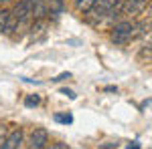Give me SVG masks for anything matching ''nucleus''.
<instances>
[{
	"instance_id": "13",
	"label": "nucleus",
	"mask_w": 152,
	"mask_h": 149,
	"mask_svg": "<svg viewBox=\"0 0 152 149\" xmlns=\"http://www.w3.org/2000/svg\"><path fill=\"white\" fill-rule=\"evenodd\" d=\"M49 149H67L65 145H61V143H55V145H51Z\"/></svg>"
},
{
	"instance_id": "16",
	"label": "nucleus",
	"mask_w": 152,
	"mask_h": 149,
	"mask_svg": "<svg viewBox=\"0 0 152 149\" xmlns=\"http://www.w3.org/2000/svg\"><path fill=\"white\" fill-rule=\"evenodd\" d=\"M0 2H4V0H0Z\"/></svg>"
},
{
	"instance_id": "2",
	"label": "nucleus",
	"mask_w": 152,
	"mask_h": 149,
	"mask_svg": "<svg viewBox=\"0 0 152 149\" xmlns=\"http://www.w3.org/2000/svg\"><path fill=\"white\" fill-rule=\"evenodd\" d=\"M136 30H138V24H134V22H120V24L114 26L112 40H114L116 45H124V42H128L130 38L136 35Z\"/></svg>"
},
{
	"instance_id": "10",
	"label": "nucleus",
	"mask_w": 152,
	"mask_h": 149,
	"mask_svg": "<svg viewBox=\"0 0 152 149\" xmlns=\"http://www.w3.org/2000/svg\"><path fill=\"white\" fill-rule=\"evenodd\" d=\"M152 50V32L148 35V38H146V42H144V48H142V53H150Z\"/></svg>"
},
{
	"instance_id": "1",
	"label": "nucleus",
	"mask_w": 152,
	"mask_h": 149,
	"mask_svg": "<svg viewBox=\"0 0 152 149\" xmlns=\"http://www.w3.org/2000/svg\"><path fill=\"white\" fill-rule=\"evenodd\" d=\"M120 8V0H95L94 4H91V16H94L95 20H102L105 16H110L112 12H116Z\"/></svg>"
},
{
	"instance_id": "8",
	"label": "nucleus",
	"mask_w": 152,
	"mask_h": 149,
	"mask_svg": "<svg viewBox=\"0 0 152 149\" xmlns=\"http://www.w3.org/2000/svg\"><path fill=\"white\" fill-rule=\"evenodd\" d=\"M55 121H57V123H65V125H71V123H73V117H71L69 113H67V115L57 113V115H55Z\"/></svg>"
},
{
	"instance_id": "14",
	"label": "nucleus",
	"mask_w": 152,
	"mask_h": 149,
	"mask_svg": "<svg viewBox=\"0 0 152 149\" xmlns=\"http://www.w3.org/2000/svg\"><path fill=\"white\" fill-rule=\"evenodd\" d=\"M63 95H69L71 99H75V93H73V91H67V89H63Z\"/></svg>"
},
{
	"instance_id": "12",
	"label": "nucleus",
	"mask_w": 152,
	"mask_h": 149,
	"mask_svg": "<svg viewBox=\"0 0 152 149\" xmlns=\"http://www.w3.org/2000/svg\"><path fill=\"white\" fill-rule=\"evenodd\" d=\"M65 79H71V75H69V73H63V75H59V77H57L55 81H65Z\"/></svg>"
},
{
	"instance_id": "6",
	"label": "nucleus",
	"mask_w": 152,
	"mask_h": 149,
	"mask_svg": "<svg viewBox=\"0 0 152 149\" xmlns=\"http://www.w3.org/2000/svg\"><path fill=\"white\" fill-rule=\"evenodd\" d=\"M8 10H0V35L6 32V26H8Z\"/></svg>"
},
{
	"instance_id": "11",
	"label": "nucleus",
	"mask_w": 152,
	"mask_h": 149,
	"mask_svg": "<svg viewBox=\"0 0 152 149\" xmlns=\"http://www.w3.org/2000/svg\"><path fill=\"white\" fill-rule=\"evenodd\" d=\"M4 139H6V129H4V125H0V145H2Z\"/></svg>"
},
{
	"instance_id": "9",
	"label": "nucleus",
	"mask_w": 152,
	"mask_h": 149,
	"mask_svg": "<svg viewBox=\"0 0 152 149\" xmlns=\"http://www.w3.org/2000/svg\"><path fill=\"white\" fill-rule=\"evenodd\" d=\"M24 105H26V107H37V105H39V97H37V95H28V97L24 99Z\"/></svg>"
},
{
	"instance_id": "15",
	"label": "nucleus",
	"mask_w": 152,
	"mask_h": 149,
	"mask_svg": "<svg viewBox=\"0 0 152 149\" xmlns=\"http://www.w3.org/2000/svg\"><path fill=\"white\" fill-rule=\"evenodd\" d=\"M128 149H140L138 145H128Z\"/></svg>"
},
{
	"instance_id": "7",
	"label": "nucleus",
	"mask_w": 152,
	"mask_h": 149,
	"mask_svg": "<svg viewBox=\"0 0 152 149\" xmlns=\"http://www.w3.org/2000/svg\"><path fill=\"white\" fill-rule=\"evenodd\" d=\"M94 2L95 0H75V6H77V10H89Z\"/></svg>"
},
{
	"instance_id": "3",
	"label": "nucleus",
	"mask_w": 152,
	"mask_h": 149,
	"mask_svg": "<svg viewBox=\"0 0 152 149\" xmlns=\"http://www.w3.org/2000/svg\"><path fill=\"white\" fill-rule=\"evenodd\" d=\"M49 143V133L45 129H35L28 137V149H45Z\"/></svg>"
},
{
	"instance_id": "4",
	"label": "nucleus",
	"mask_w": 152,
	"mask_h": 149,
	"mask_svg": "<svg viewBox=\"0 0 152 149\" xmlns=\"http://www.w3.org/2000/svg\"><path fill=\"white\" fill-rule=\"evenodd\" d=\"M144 6H146V0H126L122 4V12L128 16H134V14H140Z\"/></svg>"
},
{
	"instance_id": "5",
	"label": "nucleus",
	"mask_w": 152,
	"mask_h": 149,
	"mask_svg": "<svg viewBox=\"0 0 152 149\" xmlns=\"http://www.w3.org/2000/svg\"><path fill=\"white\" fill-rule=\"evenodd\" d=\"M20 143H23V131L16 129V131H12L10 135H6V139L2 141L0 149H18Z\"/></svg>"
}]
</instances>
